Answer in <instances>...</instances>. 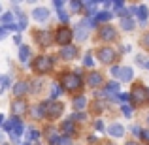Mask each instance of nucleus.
<instances>
[{"label":"nucleus","instance_id":"aec40b11","mask_svg":"<svg viewBox=\"0 0 149 145\" xmlns=\"http://www.w3.org/2000/svg\"><path fill=\"white\" fill-rule=\"evenodd\" d=\"M45 136H47L49 143L57 145V142H58V134H57V130H55V128H47V132H45Z\"/></svg>","mask_w":149,"mask_h":145},{"label":"nucleus","instance_id":"3c124183","mask_svg":"<svg viewBox=\"0 0 149 145\" xmlns=\"http://www.w3.org/2000/svg\"><path fill=\"white\" fill-rule=\"evenodd\" d=\"M147 123H149V115H147Z\"/></svg>","mask_w":149,"mask_h":145},{"label":"nucleus","instance_id":"79ce46f5","mask_svg":"<svg viewBox=\"0 0 149 145\" xmlns=\"http://www.w3.org/2000/svg\"><path fill=\"white\" fill-rule=\"evenodd\" d=\"M117 98H119V102H127L128 98H130V94H119Z\"/></svg>","mask_w":149,"mask_h":145},{"label":"nucleus","instance_id":"393cba45","mask_svg":"<svg viewBox=\"0 0 149 145\" xmlns=\"http://www.w3.org/2000/svg\"><path fill=\"white\" fill-rule=\"evenodd\" d=\"M96 6H98L96 2H85V4H83V8L87 10V13L91 15V19H93V15L96 13Z\"/></svg>","mask_w":149,"mask_h":145},{"label":"nucleus","instance_id":"412c9836","mask_svg":"<svg viewBox=\"0 0 149 145\" xmlns=\"http://www.w3.org/2000/svg\"><path fill=\"white\" fill-rule=\"evenodd\" d=\"M121 26H123V30H132L134 28V21H132V17H123L121 19Z\"/></svg>","mask_w":149,"mask_h":145},{"label":"nucleus","instance_id":"9d476101","mask_svg":"<svg viewBox=\"0 0 149 145\" xmlns=\"http://www.w3.org/2000/svg\"><path fill=\"white\" fill-rule=\"evenodd\" d=\"M36 40H38L40 45L47 47V45H51V42H53V36H51L49 30H38V32H36Z\"/></svg>","mask_w":149,"mask_h":145},{"label":"nucleus","instance_id":"c9c22d12","mask_svg":"<svg viewBox=\"0 0 149 145\" xmlns=\"http://www.w3.org/2000/svg\"><path fill=\"white\" fill-rule=\"evenodd\" d=\"M113 8H115V11H117V13H119V11H123V2H121V0L113 2Z\"/></svg>","mask_w":149,"mask_h":145},{"label":"nucleus","instance_id":"de8ad7c7","mask_svg":"<svg viewBox=\"0 0 149 145\" xmlns=\"http://www.w3.org/2000/svg\"><path fill=\"white\" fill-rule=\"evenodd\" d=\"M0 124H4V115H0Z\"/></svg>","mask_w":149,"mask_h":145},{"label":"nucleus","instance_id":"2eb2a0df","mask_svg":"<svg viewBox=\"0 0 149 145\" xmlns=\"http://www.w3.org/2000/svg\"><path fill=\"white\" fill-rule=\"evenodd\" d=\"M108 132H109V136H113V138H121V136L125 134V128L115 123V124H111V126L108 128Z\"/></svg>","mask_w":149,"mask_h":145},{"label":"nucleus","instance_id":"ea45409f","mask_svg":"<svg viewBox=\"0 0 149 145\" xmlns=\"http://www.w3.org/2000/svg\"><path fill=\"white\" fill-rule=\"evenodd\" d=\"M95 128H96V130H104V123H102V121H96V123H95Z\"/></svg>","mask_w":149,"mask_h":145},{"label":"nucleus","instance_id":"dca6fc26","mask_svg":"<svg viewBox=\"0 0 149 145\" xmlns=\"http://www.w3.org/2000/svg\"><path fill=\"white\" fill-rule=\"evenodd\" d=\"M29 58H30V47L21 45V47H19V60L21 62H29Z\"/></svg>","mask_w":149,"mask_h":145},{"label":"nucleus","instance_id":"4be33fe9","mask_svg":"<svg viewBox=\"0 0 149 145\" xmlns=\"http://www.w3.org/2000/svg\"><path fill=\"white\" fill-rule=\"evenodd\" d=\"M132 77H134V70L123 68V72H121V81H132Z\"/></svg>","mask_w":149,"mask_h":145},{"label":"nucleus","instance_id":"49530a36","mask_svg":"<svg viewBox=\"0 0 149 145\" xmlns=\"http://www.w3.org/2000/svg\"><path fill=\"white\" fill-rule=\"evenodd\" d=\"M0 143L4 145V136H2V132H0Z\"/></svg>","mask_w":149,"mask_h":145},{"label":"nucleus","instance_id":"f3484780","mask_svg":"<svg viewBox=\"0 0 149 145\" xmlns=\"http://www.w3.org/2000/svg\"><path fill=\"white\" fill-rule=\"evenodd\" d=\"M32 115L36 117V119H42V117H47V113H45V102L40 105H36V108L32 109Z\"/></svg>","mask_w":149,"mask_h":145},{"label":"nucleus","instance_id":"c85d7f7f","mask_svg":"<svg viewBox=\"0 0 149 145\" xmlns=\"http://www.w3.org/2000/svg\"><path fill=\"white\" fill-rule=\"evenodd\" d=\"M17 17H19V30L26 28V17H25V13H21V11H17Z\"/></svg>","mask_w":149,"mask_h":145},{"label":"nucleus","instance_id":"bb28decb","mask_svg":"<svg viewBox=\"0 0 149 145\" xmlns=\"http://www.w3.org/2000/svg\"><path fill=\"white\" fill-rule=\"evenodd\" d=\"M136 15H138L140 21H147V8H146V6L136 8Z\"/></svg>","mask_w":149,"mask_h":145},{"label":"nucleus","instance_id":"39448f33","mask_svg":"<svg viewBox=\"0 0 149 145\" xmlns=\"http://www.w3.org/2000/svg\"><path fill=\"white\" fill-rule=\"evenodd\" d=\"M98 38H100V40H106V42H113L117 38V30L113 28L111 25H104L98 30Z\"/></svg>","mask_w":149,"mask_h":145},{"label":"nucleus","instance_id":"c03bdc74","mask_svg":"<svg viewBox=\"0 0 149 145\" xmlns=\"http://www.w3.org/2000/svg\"><path fill=\"white\" fill-rule=\"evenodd\" d=\"M4 36H6V28H4V26H0V40H2Z\"/></svg>","mask_w":149,"mask_h":145},{"label":"nucleus","instance_id":"a18cd8bd","mask_svg":"<svg viewBox=\"0 0 149 145\" xmlns=\"http://www.w3.org/2000/svg\"><path fill=\"white\" fill-rule=\"evenodd\" d=\"M132 132H134V134H136V136H140V134H142V130H140V128H138V126H134V128H132Z\"/></svg>","mask_w":149,"mask_h":145},{"label":"nucleus","instance_id":"f03ea898","mask_svg":"<svg viewBox=\"0 0 149 145\" xmlns=\"http://www.w3.org/2000/svg\"><path fill=\"white\" fill-rule=\"evenodd\" d=\"M34 70L36 72H40V74H45V72H49L51 68H53V58L47 57V55H40V57L34 60Z\"/></svg>","mask_w":149,"mask_h":145},{"label":"nucleus","instance_id":"4468645a","mask_svg":"<svg viewBox=\"0 0 149 145\" xmlns=\"http://www.w3.org/2000/svg\"><path fill=\"white\" fill-rule=\"evenodd\" d=\"M32 17L36 19V21H47L49 19V10H45V8H36V10L32 11Z\"/></svg>","mask_w":149,"mask_h":145},{"label":"nucleus","instance_id":"f704fd0d","mask_svg":"<svg viewBox=\"0 0 149 145\" xmlns=\"http://www.w3.org/2000/svg\"><path fill=\"white\" fill-rule=\"evenodd\" d=\"M83 64H85V66H89V68L93 66V57H91V53H87V55H85V58H83Z\"/></svg>","mask_w":149,"mask_h":145},{"label":"nucleus","instance_id":"423d86ee","mask_svg":"<svg viewBox=\"0 0 149 145\" xmlns=\"http://www.w3.org/2000/svg\"><path fill=\"white\" fill-rule=\"evenodd\" d=\"M98 58L102 64H111L113 58H115V51L111 47H100L98 49Z\"/></svg>","mask_w":149,"mask_h":145},{"label":"nucleus","instance_id":"20e7f679","mask_svg":"<svg viewBox=\"0 0 149 145\" xmlns=\"http://www.w3.org/2000/svg\"><path fill=\"white\" fill-rule=\"evenodd\" d=\"M62 109H64V105H62L61 102H55V100H47V102H45V113H47V117H51V119L61 117Z\"/></svg>","mask_w":149,"mask_h":145},{"label":"nucleus","instance_id":"b1692460","mask_svg":"<svg viewBox=\"0 0 149 145\" xmlns=\"http://www.w3.org/2000/svg\"><path fill=\"white\" fill-rule=\"evenodd\" d=\"M0 23H2L4 26L13 25V13H2L0 15Z\"/></svg>","mask_w":149,"mask_h":145},{"label":"nucleus","instance_id":"37998d69","mask_svg":"<svg viewBox=\"0 0 149 145\" xmlns=\"http://www.w3.org/2000/svg\"><path fill=\"white\" fill-rule=\"evenodd\" d=\"M13 42H15L17 45H21V36H19V34H17V36H13Z\"/></svg>","mask_w":149,"mask_h":145},{"label":"nucleus","instance_id":"ddd939ff","mask_svg":"<svg viewBox=\"0 0 149 145\" xmlns=\"http://www.w3.org/2000/svg\"><path fill=\"white\" fill-rule=\"evenodd\" d=\"M102 81H104L102 79V74H98V72H91L87 76V83L91 85V87H100Z\"/></svg>","mask_w":149,"mask_h":145},{"label":"nucleus","instance_id":"7ed1b4c3","mask_svg":"<svg viewBox=\"0 0 149 145\" xmlns=\"http://www.w3.org/2000/svg\"><path fill=\"white\" fill-rule=\"evenodd\" d=\"M72 38H74V32L68 28V26H62V28H58V30H57V34H55V40H57V44H61L62 47L70 45Z\"/></svg>","mask_w":149,"mask_h":145},{"label":"nucleus","instance_id":"72a5a7b5","mask_svg":"<svg viewBox=\"0 0 149 145\" xmlns=\"http://www.w3.org/2000/svg\"><path fill=\"white\" fill-rule=\"evenodd\" d=\"M83 6L81 2H77V0H74V2H70V8H72V11H79V8Z\"/></svg>","mask_w":149,"mask_h":145},{"label":"nucleus","instance_id":"a19ab883","mask_svg":"<svg viewBox=\"0 0 149 145\" xmlns=\"http://www.w3.org/2000/svg\"><path fill=\"white\" fill-rule=\"evenodd\" d=\"M74 119H76V121H83V119H85V115H83V113H76V115L72 117V121H74Z\"/></svg>","mask_w":149,"mask_h":145},{"label":"nucleus","instance_id":"e433bc0d","mask_svg":"<svg viewBox=\"0 0 149 145\" xmlns=\"http://www.w3.org/2000/svg\"><path fill=\"white\" fill-rule=\"evenodd\" d=\"M142 44H143V47H147V49H149V32L142 38Z\"/></svg>","mask_w":149,"mask_h":145},{"label":"nucleus","instance_id":"6ab92c4d","mask_svg":"<svg viewBox=\"0 0 149 145\" xmlns=\"http://www.w3.org/2000/svg\"><path fill=\"white\" fill-rule=\"evenodd\" d=\"M62 132H64L66 136H70V134H74V121L72 119H68V121H64V123H62Z\"/></svg>","mask_w":149,"mask_h":145},{"label":"nucleus","instance_id":"f8f14e48","mask_svg":"<svg viewBox=\"0 0 149 145\" xmlns=\"http://www.w3.org/2000/svg\"><path fill=\"white\" fill-rule=\"evenodd\" d=\"M76 55H77V47H74V45H66V47L61 49V57L64 60H72V58H76Z\"/></svg>","mask_w":149,"mask_h":145},{"label":"nucleus","instance_id":"9b49d317","mask_svg":"<svg viewBox=\"0 0 149 145\" xmlns=\"http://www.w3.org/2000/svg\"><path fill=\"white\" fill-rule=\"evenodd\" d=\"M29 91H30V87H29V83H26V81H17V83L13 85V94L17 96V98L25 96Z\"/></svg>","mask_w":149,"mask_h":145},{"label":"nucleus","instance_id":"1a4fd4ad","mask_svg":"<svg viewBox=\"0 0 149 145\" xmlns=\"http://www.w3.org/2000/svg\"><path fill=\"white\" fill-rule=\"evenodd\" d=\"M26 109H29V105H26L25 100H15L13 104H11V115L19 119L21 115H25V113H26Z\"/></svg>","mask_w":149,"mask_h":145},{"label":"nucleus","instance_id":"0eeeda50","mask_svg":"<svg viewBox=\"0 0 149 145\" xmlns=\"http://www.w3.org/2000/svg\"><path fill=\"white\" fill-rule=\"evenodd\" d=\"M132 100L136 102V104H143V102L147 100V89L142 87V85H136L134 89H132Z\"/></svg>","mask_w":149,"mask_h":145},{"label":"nucleus","instance_id":"cd10ccee","mask_svg":"<svg viewBox=\"0 0 149 145\" xmlns=\"http://www.w3.org/2000/svg\"><path fill=\"white\" fill-rule=\"evenodd\" d=\"M106 91L111 92V94H115V92H119V83H115V81H111V83L106 85Z\"/></svg>","mask_w":149,"mask_h":145},{"label":"nucleus","instance_id":"09e8293b","mask_svg":"<svg viewBox=\"0 0 149 145\" xmlns=\"http://www.w3.org/2000/svg\"><path fill=\"white\" fill-rule=\"evenodd\" d=\"M127 145H138V143H134V142H128Z\"/></svg>","mask_w":149,"mask_h":145},{"label":"nucleus","instance_id":"5701e85b","mask_svg":"<svg viewBox=\"0 0 149 145\" xmlns=\"http://www.w3.org/2000/svg\"><path fill=\"white\" fill-rule=\"evenodd\" d=\"M87 105V98H83V96H77L76 100H74V109H77V111H81V109Z\"/></svg>","mask_w":149,"mask_h":145},{"label":"nucleus","instance_id":"f257e3e1","mask_svg":"<svg viewBox=\"0 0 149 145\" xmlns=\"http://www.w3.org/2000/svg\"><path fill=\"white\" fill-rule=\"evenodd\" d=\"M61 85H62V89H66V91H77V89L81 87V79H79V76H77V74L68 72V74H64V76H62Z\"/></svg>","mask_w":149,"mask_h":145},{"label":"nucleus","instance_id":"58836bf2","mask_svg":"<svg viewBox=\"0 0 149 145\" xmlns=\"http://www.w3.org/2000/svg\"><path fill=\"white\" fill-rule=\"evenodd\" d=\"M140 136H142V139H143V142H147V143H149V130H143Z\"/></svg>","mask_w":149,"mask_h":145},{"label":"nucleus","instance_id":"6e6552de","mask_svg":"<svg viewBox=\"0 0 149 145\" xmlns=\"http://www.w3.org/2000/svg\"><path fill=\"white\" fill-rule=\"evenodd\" d=\"M87 25H89L87 19H83V21L77 23L76 30H74V36L77 38V42H85V40H87Z\"/></svg>","mask_w":149,"mask_h":145},{"label":"nucleus","instance_id":"4c0bfd02","mask_svg":"<svg viewBox=\"0 0 149 145\" xmlns=\"http://www.w3.org/2000/svg\"><path fill=\"white\" fill-rule=\"evenodd\" d=\"M57 145H70V139H68V138H58Z\"/></svg>","mask_w":149,"mask_h":145},{"label":"nucleus","instance_id":"8fccbe9b","mask_svg":"<svg viewBox=\"0 0 149 145\" xmlns=\"http://www.w3.org/2000/svg\"><path fill=\"white\" fill-rule=\"evenodd\" d=\"M146 68H147V70H149V60H147V62H146Z\"/></svg>","mask_w":149,"mask_h":145},{"label":"nucleus","instance_id":"473e14b6","mask_svg":"<svg viewBox=\"0 0 149 145\" xmlns=\"http://www.w3.org/2000/svg\"><path fill=\"white\" fill-rule=\"evenodd\" d=\"M121 109H123L125 117H132V108H130L128 104H123V108H121Z\"/></svg>","mask_w":149,"mask_h":145},{"label":"nucleus","instance_id":"864d4df0","mask_svg":"<svg viewBox=\"0 0 149 145\" xmlns=\"http://www.w3.org/2000/svg\"><path fill=\"white\" fill-rule=\"evenodd\" d=\"M4 145H6V143H4Z\"/></svg>","mask_w":149,"mask_h":145},{"label":"nucleus","instance_id":"a211bd4d","mask_svg":"<svg viewBox=\"0 0 149 145\" xmlns=\"http://www.w3.org/2000/svg\"><path fill=\"white\" fill-rule=\"evenodd\" d=\"M55 8H57V13H58V17H61V21L68 23V15L64 13V10H62V2L61 0H55Z\"/></svg>","mask_w":149,"mask_h":145},{"label":"nucleus","instance_id":"2f4dec72","mask_svg":"<svg viewBox=\"0 0 149 145\" xmlns=\"http://www.w3.org/2000/svg\"><path fill=\"white\" fill-rule=\"evenodd\" d=\"M2 130H4V132H10V134H11V130H13V124H11V119H10V121H6V123L2 124Z\"/></svg>","mask_w":149,"mask_h":145},{"label":"nucleus","instance_id":"c756f323","mask_svg":"<svg viewBox=\"0 0 149 145\" xmlns=\"http://www.w3.org/2000/svg\"><path fill=\"white\" fill-rule=\"evenodd\" d=\"M10 87V77L8 76H0V91H4V89Z\"/></svg>","mask_w":149,"mask_h":145},{"label":"nucleus","instance_id":"a878e982","mask_svg":"<svg viewBox=\"0 0 149 145\" xmlns=\"http://www.w3.org/2000/svg\"><path fill=\"white\" fill-rule=\"evenodd\" d=\"M62 94V87L58 83H53V87H51V100H55V98H58Z\"/></svg>","mask_w":149,"mask_h":145},{"label":"nucleus","instance_id":"603ef678","mask_svg":"<svg viewBox=\"0 0 149 145\" xmlns=\"http://www.w3.org/2000/svg\"><path fill=\"white\" fill-rule=\"evenodd\" d=\"M108 145H113V143H108Z\"/></svg>","mask_w":149,"mask_h":145},{"label":"nucleus","instance_id":"7c9ffc66","mask_svg":"<svg viewBox=\"0 0 149 145\" xmlns=\"http://www.w3.org/2000/svg\"><path fill=\"white\" fill-rule=\"evenodd\" d=\"M109 72H111V76H113V77L121 79V72H123V68H121V66H113V68L109 70Z\"/></svg>","mask_w":149,"mask_h":145}]
</instances>
